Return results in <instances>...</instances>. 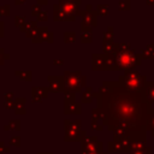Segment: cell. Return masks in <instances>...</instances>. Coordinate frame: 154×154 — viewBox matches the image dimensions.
Wrapping results in <instances>:
<instances>
[{
	"instance_id": "cell-31",
	"label": "cell",
	"mask_w": 154,
	"mask_h": 154,
	"mask_svg": "<svg viewBox=\"0 0 154 154\" xmlns=\"http://www.w3.org/2000/svg\"><path fill=\"white\" fill-rule=\"evenodd\" d=\"M10 5L8 4H5V5H1L0 6V17H8L11 11H10Z\"/></svg>"
},
{
	"instance_id": "cell-39",
	"label": "cell",
	"mask_w": 154,
	"mask_h": 154,
	"mask_svg": "<svg viewBox=\"0 0 154 154\" xmlns=\"http://www.w3.org/2000/svg\"><path fill=\"white\" fill-rule=\"evenodd\" d=\"M5 100H14V94L12 91L5 94Z\"/></svg>"
},
{
	"instance_id": "cell-26",
	"label": "cell",
	"mask_w": 154,
	"mask_h": 154,
	"mask_svg": "<svg viewBox=\"0 0 154 154\" xmlns=\"http://www.w3.org/2000/svg\"><path fill=\"white\" fill-rule=\"evenodd\" d=\"M113 37H114V28L108 26L107 30L103 32L102 42H113Z\"/></svg>"
},
{
	"instance_id": "cell-16",
	"label": "cell",
	"mask_w": 154,
	"mask_h": 154,
	"mask_svg": "<svg viewBox=\"0 0 154 154\" xmlns=\"http://www.w3.org/2000/svg\"><path fill=\"white\" fill-rule=\"evenodd\" d=\"M91 117H93V123H91V126L94 130H102L103 128V123L101 120V117H100V113H99V109L97 108H94L91 111Z\"/></svg>"
},
{
	"instance_id": "cell-40",
	"label": "cell",
	"mask_w": 154,
	"mask_h": 154,
	"mask_svg": "<svg viewBox=\"0 0 154 154\" xmlns=\"http://www.w3.org/2000/svg\"><path fill=\"white\" fill-rule=\"evenodd\" d=\"M53 64L57 65V66H63L64 65V60L63 59H54L53 60Z\"/></svg>"
},
{
	"instance_id": "cell-25",
	"label": "cell",
	"mask_w": 154,
	"mask_h": 154,
	"mask_svg": "<svg viewBox=\"0 0 154 154\" xmlns=\"http://www.w3.org/2000/svg\"><path fill=\"white\" fill-rule=\"evenodd\" d=\"M35 28H37V20L36 19H32V20H29V22H25V24L20 28V31L22 32H29L31 30H34Z\"/></svg>"
},
{
	"instance_id": "cell-23",
	"label": "cell",
	"mask_w": 154,
	"mask_h": 154,
	"mask_svg": "<svg viewBox=\"0 0 154 154\" xmlns=\"http://www.w3.org/2000/svg\"><path fill=\"white\" fill-rule=\"evenodd\" d=\"M146 130H150L153 136H154V108H152L150 112L148 113V118H147V123H146Z\"/></svg>"
},
{
	"instance_id": "cell-38",
	"label": "cell",
	"mask_w": 154,
	"mask_h": 154,
	"mask_svg": "<svg viewBox=\"0 0 154 154\" xmlns=\"http://www.w3.org/2000/svg\"><path fill=\"white\" fill-rule=\"evenodd\" d=\"M13 102H14V100H5L4 101L5 108H13Z\"/></svg>"
},
{
	"instance_id": "cell-24",
	"label": "cell",
	"mask_w": 154,
	"mask_h": 154,
	"mask_svg": "<svg viewBox=\"0 0 154 154\" xmlns=\"http://www.w3.org/2000/svg\"><path fill=\"white\" fill-rule=\"evenodd\" d=\"M42 41H46L48 43H52L54 41V34L49 31L47 26H42Z\"/></svg>"
},
{
	"instance_id": "cell-17",
	"label": "cell",
	"mask_w": 154,
	"mask_h": 154,
	"mask_svg": "<svg viewBox=\"0 0 154 154\" xmlns=\"http://www.w3.org/2000/svg\"><path fill=\"white\" fill-rule=\"evenodd\" d=\"M64 112L65 114H79L81 113V105L76 101L73 102H66L64 103Z\"/></svg>"
},
{
	"instance_id": "cell-35",
	"label": "cell",
	"mask_w": 154,
	"mask_h": 154,
	"mask_svg": "<svg viewBox=\"0 0 154 154\" xmlns=\"http://www.w3.org/2000/svg\"><path fill=\"white\" fill-rule=\"evenodd\" d=\"M41 12H42V10H41V6H40V5L36 4V5H32V6H31V14H32V16L37 17Z\"/></svg>"
},
{
	"instance_id": "cell-7",
	"label": "cell",
	"mask_w": 154,
	"mask_h": 154,
	"mask_svg": "<svg viewBox=\"0 0 154 154\" xmlns=\"http://www.w3.org/2000/svg\"><path fill=\"white\" fill-rule=\"evenodd\" d=\"M97 16L99 13L96 10H93V6L88 4L85 6V10L82 12V19H81V26H87V28H95L97 25Z\"/></svg>"
},
{
	"instance_id": "cell-1",
	"label": "cell",
	"mask_w": 154,
	"mask_h": 154,
	"mask_svg": "<svg viewBox=\"0 0 154 154\" xmlns=\"http://www.w3.org/2000/svg\"><path fill=\"white\" fill-rule=\"evenodd\" d=\"M95 97L101 120L113 132L114 140H146V123L152 105L143 93L128 91L118 81H105Z\"/></svg>"
},
{
	"instance_id": "cell-18",
	"label": "cell",
	"mask_w": 154,
	"mask_h": 154,
	"mask_svg": "<svg viewBox=\"0 0 154 154\" xmlns=\"http://www.w3.org/2000/svg\"><path fill=\"white\" fill-rule=\"evenodd\" d=\"M26 36L30 37L34 43H41V42H43L42 41V26H37L34 30L26 32Z\"/></svg>"
},
{
	"instance_id": "cell-42",
	"label": "cell",
	"mask_w": 154,
	"mask_h": 154,
	"mask_svg": "<svg viewBox=\"0 0 154 154\" xmlns=\"http://www.w3.org/2000/svg\"><path fill=\"white\" fill-rule=\"evenodd\" d=\"M48 4V0H37V5H40V6H42V5H47Z\"/></svg>"
},
{
	"instance_id": "cell-41",
	"label": "cell",
	"mask_w": 154,
	"mask_h": 154,
	"mask_svg": "<svg viewBox=\"0 0 154 154\" xmlns=\"http://www.w3.org/2000/svg\"><path fill=\"white\" fill-rule=\"evenodd\" d=\"M4 36V22L0 20V38Z\"/></svg>"
},
{
	"instance_id": "cell-37",
	"label": "cell",
	"mask_w": 154,
	"mask_h": 154,
	"mask_svg": "<svg viewBox=\"0 0 154 154\" xmlns=\"http://www.w3.org/2000/svg\"><path fill=\"white\" fill-rule=\"evenodd\" d=\"M10 144L11 146H16V147H19L20 146V138L17 136V137H12L10 140Z\"/></svg>"
},
{
	"instance_id": "cell-13",
	"label": "cell",
	"mask_w": 154,
	"mask_h": 154,
	"mask_svg": "<svg viewBox=\"0 0 154 154\" xmlns=\"http://www.w3.org/2000/svg\"><path fill=\"white\" fill-rule=\"evenodd\" d=\"M49 88L46 87H32L31 88V96H32V102H41L43 99L48 97Z\"/></svg>"
},
{
	"instance_id": "cell-36",
	"label": "cell",
	"mask_w": 154,
	"mask_h": 154,
	"mask_svg": "<svg viewBox=\"0 0 154 154\" xmlns=\"http://www.w3.org/2000/svg\"><path fill=\"white\" fill-rule=\"evenodd\" d=\"M7 59H10V54L8 53H5L1 48H0V66L5 63V60H7Z\"/></svg>"
},
{
	"instance_id": "cell-33",
	"label": "cell",
	"mask_w": 154,
	"mask_h": 154,
	"mask_svg": "<svg viewBox=\"0 0 154 154\" xmlns=\"http://www.w3.org/2000/svg\"><path fill=\"white\" fill-rule=\"evenodd\" d=\"M130 154H152V147H143L142 149L132 150Z\"/></svg>"
},
{
	"instance_id": "cell-2",
	"label": "cell",
	"mask_w": 154,
	"mask_h": 154,
	"mask_svg": "<svg viewBox=\"0 0 154 154\" xmlns=\"http://www.w3.org/2000/svg\"><path fill=\"white\" fill-rule=\"evenodd\" d=\"M114 58H116V67L117 71L123 70L130 71L135 70V67L140 66L142 63V55L141 53H136L135 49H129V51H120L119 49V43H114V47L111 52Z\"/></svg>"
},
{
	"instance_id": "cell-32",
	"label": "cell",
	"mask_w": 154,
	"mask_h": 154,
	"mask_svg": "<svg viewBox=\"0 0 154 154\" xmlns=\"http://www.w3.org/2000/svg\"><path fill=\"white\" fill-rule=\"evenodd\" d=\"M25 19H26L25 16H16V17H14V25L20 29V28L25 24V22H26Z\"/></svg>"
},
{
	"instance_id": "cell-44",
	"label": "cell",
	"mask_w": 154,
	"mask_h": 154,
	"mask_svg": "<svg viewBox=\"0 0 154 154\" xmlns=\"http://www.w3.org/2000/svg\"><path fill=\"white\" fill-rule=\"evenodd\" d=\"M147 5H154V0H146Z\"/></svg>"
},
{
	"instance_id": "cell-14",
	"label": "cell",
	"mask_w": 154,
	"mask_h": 154,
	"mask_svg": "<svg viewBox=\"0 0 154 154\" xmlns=\"http://www.w3.org/2000/svg\"><path fill=\"white\" fill-rule=\"evenodd\" d=\"M144 97L147 101L153 105L154 103V81H147L146 82V88H144Z\"/></svg>"
},
{
	"instance_id": "cell-43",
	"label": "cell",
	"mask_w": 154,
	"mask_h": 154,
	"mask_svg": "<svg viewBox=\"0 0 154 154\" xmlns=\"http://www.w3.org/2000/svg\"><path fill=\"white\" fill-rule=\"evenodd\" d=\"M26 0H14V4L16 5H22V4H24Z\"/></svg>"
},
{
	"instance_id": "cell-15",
	"label": "cell",
	"mask_w": 154,
	"mask_h": 154,
	"mask_svg": "<svg viewBox=\"0 0 154 154\" xmlns=\"http://www.w3.org/2000/svg\"><path fill=\"white\" fill-rule=\"evenodd\" d=\"M79 41L82 43H90L93 42V29L87 26H81V37Z\"/></svg>"
},
{
	"instance_id": "cell-29",
	"label": "cell",
	"mask_w": 154,
	"mask_h": 154,
	"mask_svg": "<svg viewBox=\"0 0 154 154\" xmlns=\"http://www.w3.org/2000/svg\"><path fill=\"white\" fill-rule=\"evenodd\" d=\"M19 128H20V122L18 120V119H13V120H10V123L4 128L6 131H8V130H19Z\"/></svg>"
},
{
	"instance_id": "cell-21",
	"label": "cell",
	"mask_w": 154,
	"mask_h": 154,
	"mask_svg": "<svg viewBox=\"0 0 154 154\" xmlns=\"http://www.w3.org/2000/svg\"><path fill=\"white\" fill-rule=\"evenodd\" d=\"M141 55H142V59H154V43H152V45H148V46H146L143 49H142V52H141Z\"/></svg>"
},
{
	"instance_id": "cell-30",
	"label": "cell",
	"mask_w": 154,
	"mask_h": 154,
	"mask_svg": "<svg viewBox=\"0 0 154 154\" xmlns=\"http://www.w3.org/2000/svg\"><path fill=\"white\" fill-rule=\"evenodd\" d=\"M119 11H129L131 8V1L130 0H120L118 2Z\"/></svg>"
},
{
	"instance_id": "cell-12",
	"label": "cell",
	"mask_w": 154,
	"mask_h": 154,
	"mask_svg": "<svg viewBox=\"0 0 154 154\" xmlns=\"http://www.w3.org/2000/svg\"><path fill=\"white\" fill-rule=\"evenodd\" d=\"M49 83V90L53 93L64 91V77L63 76H48L47 78Z\"/></svg>"
},
{
	"instance_id": "cell-5",
	"label": "cell",
	"mask_w": 154,
	"mask_h": 154,
	"mask_svg": "<svg viewBox=\"0 0 154 154\" xmlns=\"http://www.w3.org/2000/svg\"><path fill=\"white\" fill-rule=\"evenodd\" d=\"M85 131L81 130V120H65V141H82Z\"/></svg>"
},
{
	"instance_id": "cell-9",
	"label": "cell",
	"mask_w": 154,
	"mask_h": 154,
	"mask_svg": "<svg viewBox=\"0 0 154 154\" xmlns=\"http://www.w3.org/2000/svg\"><path fill=\"white\" fill-rule=\"evenodd\" d=\"M132 141L129 138H122V140H114L112 142H108V152H131Z\"/></svg>"
},
{
	"instance_id": "cell-28",
	"label": "cell",
	"mask_w": 154,
	"mask_h": 154,
	"mask_svg": "<svg viewBox=\"0 0 154 154\" xmlns=\"http://www.w3.org/2000/svg\"><path fill=\"white\" fill-rule=\"evenodd\" d=\"M75 41H76V32L75 31L64 32V42L65 43H73Z\"/></svg>"
},
{
	"instance_id": "cell-34",
	"label": "cell",
	"mask_w": 154,
	"mask_h": 154,
	"mask_svg": "<svg viewBox=\"0 0 154 154\" xmlns=\"http://www.w3.org/2000/svg\"><path fill=\"white\" fill-rule=\"evenodd\" d=\"M36 18H37V19H36L37 22H47V20H48V12H47L46 10H45V11L42 10V12H41Z\"/></svg>"
},
{
	"instance_id": "cell-27",
	"label": "cell",
	"mask_w": 154,
	"mask_h": 154,
	"mask_svg": "<svg viewBox=\"0 0 154 154\" xmlns=\"http://www.w3.org/2000/svg\"><path fill=\"white\" fill-rule=\"evenodd\" d=\"M96 12L102 16V17H106L108 14V5L107 4H97L96 6Z\"/></svg>"
},
{
	"instance_id": "cell-6",
	"label": "cell",
	"mask_w": 154,
	"mask_h": 154,
	"mask_svg": "<svg viewBox=\"0 0 154 154\" xmlns=\"http://www.w3.org/2000/svg\"><path fill=\"white\" fill-rule=\"evenodd\" d=\"M81 154H107L102 152V142L97 141V137H89L84 135L82 138Z\"/></svg>"
},
{
	"instance_id": "cell-19",
	"label": "cell",
	"mask_w": 154,
	"mask_h": 154,
	"mask_svg": "<svg viewBox=\"0 0 154 154\" xmlns=\"http://www.w3.org/2000/svg\"><path fill=\"white\" fill-rule=\"evenodd\" d=\"M25 102H26V99L25 97H17L14 99V102H13V109L17 114H24L26 112L25 109Z\"/></svg>"
},
{
	"instance_id": "cell-10",
	"label": "cell",
	"mask_w": 154,
	"mask_h": 154,
	"mask_svg": "<svg viewBox=\"0 0 154 154\" xmlns=\"http://www.w3.org/2000/svg\"><path fill=\"white\" fill-rule=\"evenodd\" d=\"M108 63L105 53L91 54V70L93 71H107Z\"/></svg>"
},
{
	"instance_id": "cell-45",
	"label": "cell",
	"mask_w": 154,
	"mask_h": 154,
	"mask_svg": "<svg viewBox=\"0 0 154 154\" xmlns=\"http://www.w3.org/2000/svg\"><path fill=\"white\" fill-rule=\"evenodd\" d=\"M38 154H51V153H38Z\"/></svg>"
},
{
	"instance_id": "cell-4",
	"label": "cell",
	"mask_w": 154,
	"mask_h": 154,
	"mask_svg": "<svg viewBox=\"0 0 154 154\" xmlns=\"http://www.w3.org/2000/svg\"><path fill=\"white\" fill-rule=\"evenodd\" d=\"M64 91L79 93L83 88H87V77L81 73V71L65 70L64 72Z\"/></svg>"
},
{
	"instance_id": "cell-20",
	"label": "cell",
	"mask_w": 154,
	"mask_h": 154,
	"mask_svg": "<svg viewBox=\"0 0 154 154\" xmlns=\"http://www.w3.org/2000/svg\"><path fill=\"white\" fill-rule=\"evenodd\" d=\"M95 95H96V93H94L90 87H87L85 90H84L83 94H82L81 102H83V103H90L91 100H93V97H95Z\"/></svg>"
},
{
	"instance_id": "cell-8",
	"label": "cell",
	"mask_w": 154,
	"mask_h": 154,
	"mask_svg": "<svg viewBox=\"0 0 154 154\" xmlns=\"http://www.w3.org/2000/svg\"><path fill=\"white\" fill-rule=\"evenodd\" d=\"M79 4L81 0H59L58 5L61 7V10L70 14V16H82L83 11H79Z\"/></svg>"
},
{
	"instance_id": "cell-3",
	"label": "cell",
	"mask_w": 154,
	"mask_h": 154,
	"mask_svg": "<svg viewBox=\"0 0 154 154\" xmlns=\"http://www.w3.org/2000/svg\"><path fill=\"white\" fill-rule=\"evenodd\" d=\"M118 82L128 91H131V93H144L147 78H146V76L141 75L140 71L130 70V71H125L124 75L119 76L118 77Z\"/></svg>"
},
{
	"instance_id": "cell-11",
	"label": "cell",
	"mask_w": 154,
	"mask_h": 154,
	"mask_svg": "<svg viewBox=\"0 0 154 154\" xmlns=\"http://www.w3.org/2000/svg\"><path fill=\"white\" fill-rule=\"evenodd\" d=\"M53 20L54 22H75L76 16H70L65 13L61 10V7L58 4H55L53 5Z\"/></svg>"
},
{
	"instance_id": "cell-22",
	"label": "cell",
	"mask_w": 154,
	"mask_h": 154,
	"mask_svg": "<svg viewBox=\"0 0 154 154\" xmlns=\"http://www.w3.org/2000/svg\"><path fill=\"white\" fill-rule=\"evenodd\" d=\"M14 75L17 77H19L20 79L26 81V82H30L32 79V72L30 70H16Z\"/></svg>"
}]
</instances>
